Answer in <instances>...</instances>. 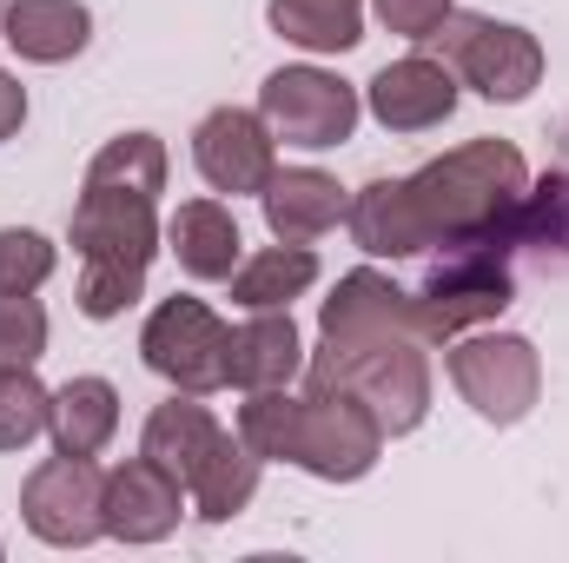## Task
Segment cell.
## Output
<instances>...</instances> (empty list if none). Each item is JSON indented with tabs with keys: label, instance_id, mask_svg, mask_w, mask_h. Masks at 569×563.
<instances>
[{
	"label": "cell",
	"instance_id": "cell-9",
	"mask_svg": "<svg viewBox=\"0 0 569 563\" xmlns=\"http://www.w3.org/2000/svg\"><path fill=\"white\" fill-rule=\"evenodd\" d=\"M358 113H365L358 87L325 73V67H279L259 87V120L272 127V140L305 146V152L345 146L358 134Z\"/></svg>",
	"mask_w": 569,
	"mask_h": 563
},
{
	"label": "cell",
	"instance_id": "cell-8",
	"mask_svg": "<svg viewBox=\"0 0 569 563\" xmlns=\"http://www.w3.org/2000/svg\"><path fill=\"white\" fill-rule=\"evenodd\" d=\"M385 451V424L371 418L365 398L338 392V385H305L298 398V444H291V464L325 477V484H358L371 477Z\"/></svg>",
	"mask_w": 569,
	"mask_h": 563
},
{
	"label": "cell",
	"instance_id": "cell-1",
	"mask_svg": "<svg viewBox=\"0 0 569 563\" xmlns=\"http://www.w3.org/2000/svg\"><path fill=\"white\" fill-rule=\"evenodd\" d=\"M159 192H166V140L159 134H120L93 152L87 186L73 199V253H80V292L73 305L107 325L146 292L159 259Z\"/></svg>",
	"mask_w": 569,
	"mask_h": 563
},
{
	"label": "cell",
	"instance_id": "cell-24",
	"mask_svg": "<svg viewBox=\"0 0 569 563\" xmlns=\"http://www.w3.org/2000/svg\"><path fill=\"white\" fill-rule=\"evenodd\" d=\"M232 305L239 312H284L291 298H305L311 285H318V253L311 246H266L259 259H239V273H232Z\"/></svg>",
	"mask_w": 569,
	"mask_h": 563
},
{
	"label": "cell",
	"instance_id": "cell-30",
	"mask_svg": "<svg viewBox=\"0 0 569 563\" xmlns=\"http://www.w3.org/2000/svg\"><path fill=\"white\" fill-rule=\"evenodd\" d=\"M371 13L398 33V40H418L425 47L430 33L443 27V13H450V0H371Z\"/></svg>",
	"mask_w": 569,
	"mask_h": 563
},
{
	"label": "cell",
	"instance_id": "cell-28",
	"mask_svg": "<svg viewBox=\"0 0 569 563\" xmlns=\"http://www.w3.org/2000/svg\"><path fill=\"white\" fill-rule=\"evenodd\" d=\"M53 266H60L53 239H40L33 226H0V292H40Z\"/></svg>",
	"mask_w": 569,
	"mask_h": 563
},
{
	"label": "cell",
	"instance_id": "cell-32",
	"mask_svg": "<svg viewBox=\"0 0 569 563\" xmlns=\"http://www.w3.org/2000/svg\"><path fill=\"white\" fill-rule=\"evenodd\" d=\"M0 20H7V0H0Z\"/></svg>",
	"mask_w": 569,
	"mask_h": 563
},
{
	"label": "cell",
	"instance_id": "cell-31",
	"mask_svg": "<svg viewBox=\"0 0 569 563\" xmlns=\"http://www.w3.org/2000/svg\"><path fill=\"white\" fill-rule=\"evenodd\" d=\"M20 127H27V87L0 67V140H13Z\"/></svg>",
	"mask_w": 569,
	"mask_h": 563
},
{
	"label": "cell",
	"instance_id": "cell-2",
	"mask_svg": "<svg viewBox=\"0 0 569 563\" xmlns=\"http://www.w3.org/2000/svg\"><path fill=\"white\" fill-rule=\"evenodd\" d=\"M523 186H530V166L510 140H463L411 172V199L425 213L430 246L490 239L503 226V213L523 199Z\"/></svg>",
	"mask_w": 569,
	"mask_h": 563
},
{
	"label": "cell",
	"instance_id": "cell-5",
	"mask_svg": "<svg viewBox=\"0 0 569 563\" xmlns=\"http://www.w3.org/2000/svg\"><path fill=\"white\" fill-rule=\"evenodd\" d=\"M425 47H443V67L457 73V87H477L497 107H517L543 87V40L530 27L490 20V13H443V27Z\"/></svg>",
	"mask_w": 569,
	"mask_h": 563
},
{
	"label": "cell",
	"instance_id": "cell-19",
	"mask_svg": "<svg viewBox=\"0 0 569 563\" xmlns=\"http://www.w3.org/2000/svg\"><path fill=\"white\" fill-rule=\"evenodd\" d=\"M305 372V338L291 325V305L284 312H252L239 332H232V352H226V385L239 392H279Z\"/></svg>",
	"mask_w": 569,
	"mask_h": 563
},
{
	"label": "cell",
	"instance_id": "cell-13",
	"mask_svg": "<svg viewBox=\"0 0 569 563\" xmlns=\"http://www.w3.org/2000/svg\"><path fill=\"white\" fill-rule=\"evenodd\" d=\"M100 511H107V537H120V544H166L179 531V517H186V484L140 451V457L107 471Z\"/></svg>",
	"mask_w": 569,
	"mask_h": 563
},
{
	"label": "cell",
	"instance_id": "cell-20",
	"mask_svg": "<svg viewBox=\"0 0 569 563\" xmlns=\"http://www.w3.org/2000/svg\"><path fill=\"white\" fill-rule=\"evenodd\" d=\"M0 40L33 67H60L73 53H87L93 13H87V0H7Z\"/></svg>",
	"mask_w": 569,
	"mask_h": 563
},
{
	"label": "cell",
	"instance_id": "cell-12",
	"mask_svg": "<svg viewBox=\"0 0 569 563\" xmlns=\"http://www.w3.org/2000/svg\"><path fill=\"white\" fill-rule=\"evenodd\" d=\"M192 166L212 192H266V179L279 172V140L252 107H212L192 134Z\"/></svg>",
	"mask_w": 569,
	"mask_h": 563
},
{
	"label": "cell",
	"instance_id": "cell-25",
	"mask_svg": "<svg viewBox=\"0 0 569 563\" xmlns=\"http://www.w3.org/2000/svg\"><path fill=\"white\" fill-rule=\"evenodd\" d=\"M266 20L305 53H351L365 40V0H272Z\"/></svg>",
	"mask_w": 569,
	"mask_h": 563
},
{
	"label": "cell",
	"instance_id": "cell-22",
	"mask_svg": "<svg viewBox=\"0 0 569 563\" xmlns=\"http://www.w3.org/2000/svg\"><path fill=\"white\" fill-rule=\"evenodd\" d=\"M47 431H53V451L67 457H100L120 431V392L107 378H67L53 392V412H47Z\"/></svg>",
	"mask_w": 569,
	"mask_h": 563
},
{
	"label": "cell",
	"instance_id": "cell-6",
	"mask_svg": "<svg viewBox=\"0 0 569 563\" xmlns=\"http://www.w3.org/2000/svg\"><path fill=\"white\" fill-rule=\"evenodd\" d=\"M443 372L457 398L497 431L523 424L543 398V358L523 332H463L443 345Z\"/></svg>",
	"mask_w": 569,
	"mask_h": 563
},
{
	"label": "cell",
	"instance_id": "cell-17",
	"mask_svg": "<svg viewBox=\"0 0 569 563\" xmlns=\"http://www.w3.org/2000/svg\"><path fill=\"white\" fill-rule=\"evenodd\" d=\"M345 226H351L358 253H371V259H418V253H430V233H425L418 199H411V179H371L345 206Z\"/></svg>",
	"mask_w": 569,
	"mask_h": 563
},
{
	"label": "cell",
	"instance_id": "cell-4",
	"mask_svg": "<svg viewBox=\"0 0 569 563\" xmlns=\"http://www.w3.org/2000/svg\"><path fill=\"white\" fill-rule=\"evenodd\" d=\"M411 305H418V338L450 345L477 325H497L517 305V273L490 239H463V246H443L430 279L411 292Z\"/></svg>",
	"mask_w": 569,
	"mask_h": 563
},
{
	"label": "cell",
	"instance_id": "cell-27",
	"mask_svg": "<svg viewBox=\"0 0 569 563\" xmlns=\"http://www.w3.org/2000/svg\"><path fill=\"white\" fill-rule=\"evenodd\" d=\"M239 437L266 457V464H291V444H298V398L291 392H246L239 405Z\"/></svg>",
	"mask_w": 569,
	"mask_h": 563
},
{
	"label": "cell",
	"instance_id": "cell-14",
	"mask_svg": "<svg viewBox=\"0 0 569 563\" xmlns=\"http://www.w3.org/2000/svg\"><path fill=\"white\" fill-rule=\"evenodd\" d=\"M365 107H371V120L385 134H430V127H443L457 113V73L443 60H430V53H405V60L371 73Z\"/></svg>",
	"mask_w": 569,
	"mask_h": 563
},
{
	"label": "cell",
	"instance_id": "cell-16",
	"mask_svg": "<svg viewBox=\"0 0 569 563\" xmlns=\"http://www.w3.org/2000/svg\"><path fill=\"white\" fill-rule=\"evenodd\" d=\"M490 246L517 266V259H543L563 266L569 259V172H543L523 186V199L503 213V226L490 233Z\"/></svg>",
	"mask_w": 569,
	"mask_h": 563
},
{
	"label": "cell",
	"instance_id": "cell-29",
	"mask_svg": "<svg viewBox=\"0 0 569 563\" xmlns=\"http://www.w3.org/2000/svg\"><path fill=\"white\" fill-rule=\"evenodd\" d=\"M47 352V305L33 292H0V365H40Z\"/></svg>",
	"mask_w": 569,
	"mask_h": 563
},
{
	"label": "cell",
	"instance_id": "cell-15",
	"mask_svg": "<svg viewBox=\"0 0 569 563\" xmlns=\"http://www.w3.org/2000/svg\"><path fill=\"white\" fill-rule=\"evenodd\" d=\"M259 206H266V233L284 239V246H311V239H325L338 219H345V186L325 172V166H279L272 179H266V192H259Z\"/></svg>",
	"mask_w": 569,
	"mask_h": 563
},
{
	"label": "cell",
	"instance_id": "cell-23",
	"mask_svg": "<svg viewBox=\"0 0 569 563\" xmlns=\"http://www.w3.org/2000/svg\"><path fill=\"white\" fill-rule=\"evenodd\" d=\"M259 471H266V457L246 444V437H219L212 444V457L199 464V477L186 484V497H192V511L206 517V524H232L252 497H259Z\"/></svg>",
	"mask_w": 569,
	"mask_h": 563
},
{
	"label": "cell",
	"instance_id": "cell-3",
	"mask_svg": "<svg viewBox=\"0 0 569 563\" xmlns=\"http://www.w3.org/2000/svg\"><path fill=\"white\" fill-rule=\"evenodd\" d=\"M430 345L425 338H378L365 352L345 358H305V385H338L351 398L371 405V418L385 424V437H411L430 418Z\"/></svg>",
	"mask_w": 569,
	"mask_h": 563
},
{
	"label": "cell",
	"instance_id": "cell-11",
	"mask_svg": "<svg viewBox=\"0 0 569 563\" xmlns=\"http://www.w3.org/2000/svg\"><path fill=\"white\" fill-rule=\"evenodd\" d=\"M418 338V305L411 292L378 273V266H358L331 285V298L318 305V352L311 358H345V352H365L378 338Z\"/></svg>",
	"mask_w": 569,
	"mask_h": 563
},
{
	"label": "cell",
	"instance_id": "cell-21",
	"mask_svg": "<svg viewBox=\"0 0 569 563\" xmlns=\"http://www.w3.org/2000/svg\"><path fill=\"white\" fill-rule=\"evenodd\" d=\"M219 437H226V424L212 418L192 392H172L166 405H152L140 451L159 464V471H172L179 484H192V477H199V464L212 457V444H219Z\"/></svg>",
	"mask_w": 569,
	"mask_h": 563
},
{
	"label": "cell",
	"instance_id": "cell-7",
	"mask_svg": "<svg viewBox=\"0 0 569 563\" xmlns=\"http://www.w3.org/2000/svg\"><path fill=\"white\" fill-rule=\"evenodd\" d=\"M226 352H232V325L192 298V292H172L146 312V332H140V358L152 378H166L172 392H226Z\"/></svg>",
	"mask_w": 569,
	"mask_h": 563
},
{
	"label": "cell",
	"instance_id": "cell-26",
	"mask_svg": "<svg viewBox=\"0 0 569 563\" xmlns=\"http://www.w3.org/2000/svg\"><path fill=\"white\" fill-rule=\"evenodd\" d=\"M53 412V392L33 378V365H0V451H27Z\"/></svg>",
	"mask_w": 569,
	"mask_h": 563
},
{
	"label": "cell",
	"instance_id": "cell-10",
	"mask_svg": "<svg viewBox=\"0 0 569 563\" xmlns=\"http://www.w3.org/2000/svg\"><path fill=\"white\" fill-rule=\"evenodd\" d=\"M107 471H93V457H67L53 451L47 464L27 471L20 484V517L40 544L53 551H87L93 537H107V511H100Z\"/></svg>",
	"mask_w": 569,
	"mask_h": 563
},
{
	"label": "cell",
	"instance_id": "cell-18",
	"mask_svg": "<svg viewBox=\"0 0 569 563\" xmlns=\"http://www.w3.org/2000/svg\"><path fill=\"white\" fill-rule=\"evenodd\" d=\"M166 246L179 259V273L199 285H226L246 259V239H239V219L219 206V199H186L172 219H166Z\"/></svg>",
	"mask_w": 569,
	"mask_h": 563
}]
</instances>
